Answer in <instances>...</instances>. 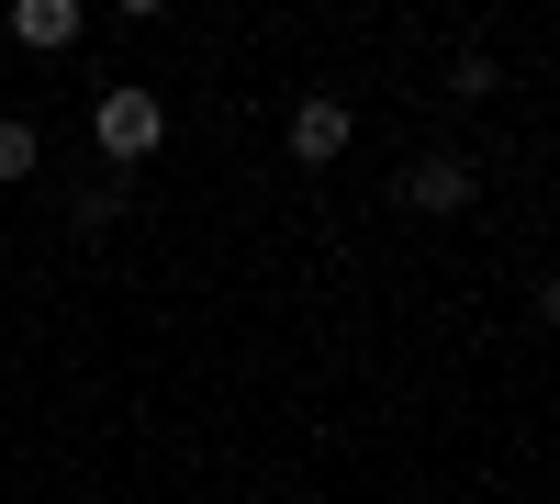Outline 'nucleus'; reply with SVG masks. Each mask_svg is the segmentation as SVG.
Instances as JSON below:
<instances>
[{
  "instance_id": "f257e3e1",
  "label": "nucleus",
  "mask_w": 560,
  "mask_h": 504,
  "mask_svg": "<svg viewBox=\"0 0 560 504\" xmlns=\"http://www.w3.org/2000/svg\"><path fill=\"white\" fill-rule=\"evenodd\" d=\"M90 146H102V168H147L168 146V102L147 79H113L102 102H90Z\"/></svg>"
},
{
  "instance_id": "f03ea898",
  "label": "nucleus",
  "mask_w": 560,
  "mask_h": 504,
  "mask_svg": "<svg viewBox=\"0 0 560 504\" xmlns=\"http://www.w3.org/2000/svg\"><path fill=\"white\" fill-rule=\"evenodd\" d=\"M482 202V157L471 146H427L404 168V213H427V224H448V213H471Z\"/></svg>"
},
{
  "instance_id": "7ed1b4c3",
  "label": "nucleus",
  "mask_w": 560,
  "mask_h": 504,
  "mask_svg": "<svg viewBox=\"0 0 560 504\" xmlns=\"http://www.w3.org/2000/svg\"><path fill=\"white\" fill-rule=\"evenodd\" d=\"M348 134H359V113L337 102V90H314V102H292L280 146H292V168H337V157H348Z\"/></svg>"
},
{
  "instance_id": "20e7f679",
  "label": "nucleus",
  "mask_w": 560,
  "mask_h": 504,
  "mask_svg": "<svg viewBox=\"0 0 560 504\" xmlns=\"http://www.w3.org/2000/svg\"><path fill=\"white\" fill-rule=\"evenodd\" d=\"M90 23V0H12V45H34V57H68Z\"/></svg>"
},
{
  "instance_id": "39448f33",
  "label": "nucleus",
  "mask_w": 560,
  "mask_h": 504,
  "mask_svg": "<svg viewBox=\"0 0 560 504\" xmlns=\"http://www.w3.org/2000/svg\"><path fill=\"white\" fill-rule=\"evenodd\" d=\"M124 202H135V168H102V179H90V191L68 202V224H79V236H90V247H102V236H113V224H124Z\"/></svg>"
},
{
  "instance_id": "423d86ee",
  "label": "nucleus",
  "mask_w": 560,
  "mask_h": 504,
  "mask_svg": "<svg viewBox=\"0 0 560 504\" xmlns=\"http://www.w3.org/2000/svg\"><path fill=\"white\" fill-rule=\"evenodd\" d=\"M34 168H45V134H34L23 113H0V191H23Z\"/></svg>"
},
{
  "instance_id": "0eeeda50",
  "label": "nucleus",
  "mask_w": 560,
  "mask_h": 504,
  "mask_svg": "<svg viewBox=\"0 0 560 504\" xmlns=\"http://www.w3.org/2000/svg\"><path fill=\"white\" fill-rule=\"evenodd\" d=\"M493 90H504V68H493V57H482V45H471V57H459V68H448V102H493Z\"/></svg>"
},
{
  "instance_id": "6e6552de",
  "label": "nucleus",
  "mask_w": 560,
  "mask_h": 504,
  "mask_svg": "<svg viewBox=\"0 0 560 504\" xmlns=\"http://www.w3.org/2000/svg\"><path fill=\"white\" fill-rule=\"evenodd\" d=\"M113 12H124V23H158V12H168V0H113Z\"/></svg>"
}]
</instances>
